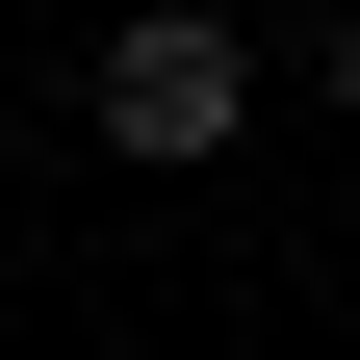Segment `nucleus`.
Listing matches in <instances>:
<instances>
[{
	"mask_svg": "<svg viewBox=\"0 0 360 360\" xmlns=\"http://www.w3.org/2000/svg\"><path fill=\"white\" fill-rule=\"evenodd\" d=\"M77 103H103V155H155V180H206V155L257 129V52L206 26V0H129L103 52H77Z\"/></svg>",
	"mask_w": 360,
	"mask_h": 360,
	"instance_id": "obj_1",
	"label": "nucleus"
},
{
	"mask_svg": "<svg viewBox=\"0 0 360 360\" xmlns=\"http://www.w3.org/2000/svg\"><path fill=\"white\" fill-rule=\"evenodd\" d=\"M335 103H360V0H335Z\"/></svg>",
	"mask_w": 360,
	"mask_h": 360,
	"instance_id": "obj_2",
	"label": "nucleus"
}]
</instances>
